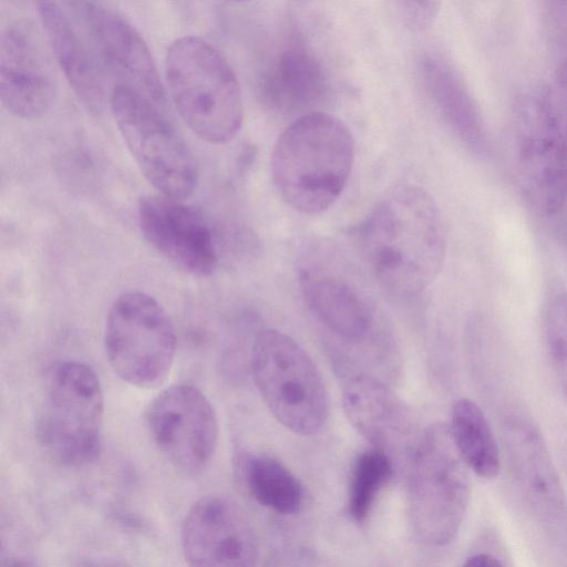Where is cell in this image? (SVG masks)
Segmentation results:
<instances>
[{
	"label": "cell",
	"instance_id": "15",
	"mask_svg": "<svg viewBox=\"0 0 567 567\" xmlns=\"http://www.w3.org/2000/svg\"><path fill=\"white\" fill-rule=\"evenodd\" d=\"M299 282L309 310L333 338L352 347L377 343V309L355 282L311 262L299 270Z\"/></svg>",
	"mask_w": 567,
	"mask_h": 567
},
{
	"label": "cell",
	"instance_id": "27",
	"mask_svg": "<svg viewBox=\"0 0 567 567\" xmlns=\"http://www.w3.org/2000/svg\"><path fill=\"white\" fill-rule=\"evenodd\" d=\"M398 4L401 17L408 27L413 30H424L429 28L435 20L440 8V3L435 1H403Z\"/></svg>",
	"mask_w": 567,
	"mask_h": 567
},
{
	"label": "cell",
	"instance_id": "22",
	"mask_svg": "<svg viewBox=\"0 0 567 567\" xmlns=\"http://www.w3.org/2000/svg\"><path fill=\"white\" fill-rule=\"evenodd\" d=\"M246 481L256 501L281 514L299 509L302 487L296 476L274 457L259 455L246 465Z\"/></svg>",
	"mask_w": 567,
	"mask_h": 567
},
{
	"label": "cell",
	"instance_id": "3",
	"mask_svg": "<svg viewBox=\"0 0 567 567\" xmlns=\"http://www.w3.org/2000/svg\"><path fill=\"white\" fill-rule=\"evenodd\" d=\"M165 73L173 103L189 130L210 144L239 132L244 105L236 74L221 52L198 37L174 40Z\"/></svg>",
	"mask_w": 567,
	"mask_h": 567
},
{
	"label": "cell",
	"instance_id": "14",
	"mask_svg": "<svg viewBox=\"0 0 567 567\" xmlns=\"http://www.w3.org/2000/svg\"><path fill=\"white\" fill-rule=\"evenodd\" d=\"M0 95L4 107L23 120L43 116L56 96L51 61L24 21L9 23L0 37Z\"/></svg>",
	"mask_w": 567,
	"mask_h": 567
},
{
	"label": "cell",
	"instance_id": "5",
	"mask_svg": "<svg viewBox=\"0 0 567 567\" xmlns=\"http://www.w3.org/2000/svg\"><path fill=\"white\" fill-rule=\"evenodd\" d=\"M104 400L91 367L64 361L52 370L35 433L55 462L82 466L94 461L102 446Z\"/></svg>",
	"mask_w": 567,
	"mask_h": 567
},
{
	"label": "cell",
	"instance_id": "11",
	"mask_svg": "<svg viewBox=\"0 0 567 567\" xmlns=\"http://www.w3.org/2000/svg\"><path fill=\"white\" fill-rule=\"evenodd\" d=\"M188 567H254L258 546L255 530L233 501L207 495L187 512L181 533Z\"/></svg>",
	"mask_w": 567,
	"mask_h": 567
},
{
	"label": "cell",
	"instance_id": "25",
	"mask_svg": "<svg viewBox=\"0 0 567 567\" xmlns=\"http://www.w3.org/2000/svg\"><path fill=\"white\" fill-rule=\"evenodd\" d=\"M544 27L556 61L567 59V1H547Z\"/></svg>",
	"mask_w": 567,
	"mask_h": 567
},
{
	"label": "cell",
	"instance_id": "20",
	"mask_svg": "<svg viewBox=\"0 0 567 567\" xmlns=\"http://www.w3.org/2000/svg\"><path fill=\"white\" fill-rule=\"evenodd\" d=\"M266 97L281 112H315L329 91L327 74L303 47L284 50L265 78Z\"/></svg>",
	"mask_w": 567,
	"mask_h": 567
},
{
	"label": "cell",
	"instance_id": "21",
	"mask_svg": "<svg viewBox=\"0 0 567 567\" xmlns=\"http://www.w3.org/2000/svg\"><path fill=\"white\" fill-rule=\"evenodd\" d=\"M449 427L465 466L482 478L497 477L502 470V455L480 405L467 398L456 400Z\"/></svg>",
	"mask_w": 567,
	"mask_h": 567
},
{
	"label": "cell",
	"instance_id": "23",
	"mask_svg": "<svg viewBox=\"0 0 567 567\" xmlns=\"http://www.w3.org/2000/svg\"><path fill=\"white\" fill-rule=\"evenodd\" d=\"M392 474L390 458L384 451L372 449L361 453L352 466L349 489V513L363 522L374 498Z\"/></svg>",
	"mask_w": 567,
	"mask_h": 567
},
{
	"label": "cell",
	"instance_id": "10",
	"mask_svg": "<svg viewBox=\"0 0 567 567\" xmlns=\"http://www.w3.org/2000/svg\"><path fill=\"white\" fill-rule=\"evenodd\" d=\"M147 425L161 452L186 472L202 470L218 440V421L206 395L190 384L159 392L147 410Z\"/></svg>",
	"mask_w": 567,
	"mask_h": 567
},
{
	"label": "cell",
	"instance_id": "12",
	"mask_svg": "<svg viewBox=\"0 0 567 567\" xmlns=\"http://www.w3.org/2000/svg\"><path fill=\"white\" fill-rule=\"evenodd\" d=\"M94 50L124 85L164 109L165 92L152 52L135 27L113 8L93 1L72 2Z\"/></svg>",
	"mask_w": 567,
	"mask_h": 567
},
{
	"label": "cell",
	"instance_id": "17",
	"mask_svg": "<svg viewBox=\"0 0 567 567\" xmlns=\"http://www.w3.org/2000/svg\"><path fill=\"white\" fill-rule=\"evenodd\" d=\"M502 440L513 474L536 499L561 508L565 504L558 474L546 442L524 411L511 409L502 420Z\"/></svg>",
	"mask_w": 567,
	"mask_h": 567
},
{
	"label": "cell",
	"instance_id": "6",
	"mask_svg": "<svg viewBox=\"0 0 567 567\" xmlns=\"http://www.w3.org/2000/svg\"><path fill=\"white\" fill-rule=\"evenodd\" d=\"M514 173L525 198L543 215L567 204V140L545 87L519 95L509 121Z\"/></svg>",
	"mask_w": 567,
	"mask_h": 567
},
{
	"label": "cell",
	"instance_id": "29",
	"mask_svg": "<svg viewBox=\"0 0 567 567\" xmlns=\"http://www.w3.org/2000/svg\"><path fill=\"white\" fill-rule=\"evenodd\" d=\"M2 567H35L31 561L20 557H9L2 561Z\"/></svg>",
	"mask_w": 567,
	"mask_h": 567
},
{
	"label": "cell",
	"instance_id": "18",
	"mask_svg": "<svg viewBox=\"0 0 567 567\" xmlns=\"http://www.w3.org/2000/svg\"><path fill=\"white\" fill-rule=\"evenodd\" d=\"M51 51L80 102L93 114L102 111L104 91L94 56L69 14L54 1L38 4Z\"/></svg>",
	"mask_w": 567,
	"mask_h": 567
},
{
	"label": "cell",
	"instance_id": "4",
	"mask_svg": "<svg viewBox=\"0 0 567 567\" xmlns=\"http://www.w3.org/2000/svg\"><path fill=\"white\" fill-rule=\"evenodd\" d=\"M251 373L274 417L289 431L315 435L329 415L322 377L303 348L275 329L260 331L251 350Z\"/></svg>",
	"mask_w": 567,
	"mask_h": 567
},
{
	"label": "cell",
	"instance_id": "13",
	"mask_svg": "<svg viewBox=\"0 0 567 567\" xmlns=\"http://www.w3.org/2000/svg\"><path fill=\"white\" fill-rule=\"evenodd\" d=\"M164 195L141 197L140 229L148 244L183 271L210 276L218 262L212 230L192 207Z\"/></svg>",
	"mask_w": 567,
	"mask_h": 567
},
{
	"label": "cell",
	"instance_id": "26",
	"mask_svg": "<svg viewBox=\"0 0 567 567\" xmlns=\"http://www.w3.org/2000/svg\"><path fill=\"white\" fill-rule=\"evenodd\" d=\"M545 92L567 140V59L556 62L553 82L545 86Z\"/></svg>",
	"mask_w": 567,
	"mask_h": 567
},
{
	"label": "cell",
	"instance_id": "28",
	"mask_svg": "<svg viewBox=\"0 0 567 567\" xmlns=\"http://www.w3.org/2000/svg\"><path fill=\"white\" fill-rule=\"evenodd\" d=\"M462 567H503V565L489 554H476L467 558Z\"/></svg>",
	"mask_w": 567,
	"mask_h": 567
},
{
	"label": "cell",
	"instance_id": "16",
	"mask_svg": "<svg viewBox=\"0 0 567 567\" xmlns=\"http://www.w3.org/2000/svg\"><path fill=\"white\" fill-rule=\"evenodd\" d=\"M342 404L351 424L382 451L405 440L415 425L406 405L381 379L369 372L348 379Z\"/></svg>",
	"mask_w": 567,
	"mask_h": 567
},
{
	"label": "cell",
	"instance_id": "9",
	"mask_svg": "<svg viewBox=\"0 0 567 567\" xmlns=\"http://www.w3.org/2000/svg\"><path fill=\"white\" fill-rule=\"evenodd\" d=\"M465 467L449 425L436 422L422 432L413 457L411 497L414 524L425 540L445 544L457 533L470 497Z\"/></svg>",
	"mask_w": 567,
	"mask_h": 567
},
{
	"label": "cell",
	"instance_id": "2",
	"mask_svg": "<svg viewBox=\"0 0 567 567\" xmlns=\"http://www.w3.org/2000/svg\"><path fill=\"white\" fill-rule=\"evenodd\" d=\"M354 142L338 117L302 114L276 141L270 159L276 190L293 209L316 215L332 206L349 179Z\"/></svg>",
	"mask_w": 567,
	"mask_h": 567
},
{
	"label": "cell",
	"instance_id": "7",
	"mask_svg": "<svg viewBox=\"0 0 567 567\" xmlns=\"http://www.w3.org/2000/svg\"><path fill=\"white\" fill-rule=\"evenodd\" d=\"M116 126L142 174L161 195L184 200L197 184L195 158L163 109L124 85L110 97Z\"/></svg>",
	"mask_w": 567,
	"mask_h": 567
},
{
	"label": "cell",
	"instance_id": "19",
	"mask_svg": "<svg viewBox=\"0 0 567 567\" xmlns=\"http://www.w3.org/2000/svg\"><path fill=\"white\" fill-rule=\"evenodd\" d=\"M422 74L434 105L452 132L472 153L485 156L489 151L485 122L457 72L446 61L427 56Z\"/></svg>",
	"mask_w": 567,
	"mask_h": 567
},
{
	"label": "cell",
	"instance_id": "1",
	"mask_svg": "<svg viewBox=\"0 0 567 567\" xmlns=\"http://www.w3.org/2000/svg\"><path fill=\"white\" fill-rule=\"evenodd\" d=\"M354 235L374 276L398 296L422 292L444 262L446 240L440 210L431 195L414 185L389 192Z\"/></svg>",
	"mask_w": 567,
	"mask_h": 567
},
{
	"label": "cell",
	"instance_id": "24",
	"mask_svg": "<svg viewBox=\"0 0 567 567\" xmlns=\"http://www.w3.org/2000/svg\"><path fill=\"white\" fill-rule=\"evenodd\" d=\"M544 336L554 371L567 396V293L554 296L546 306Z\"/></svg>",
	"mask_w": 567,
	"mask_h": 567
},
{
	"label": "cell",
	"instance_id": "30",
	"mask_svg": "<svg viewBox=\"0 0 567 567\" xmlns=\"http://www.w3.org/2000/svg\"><path fill=\"white\" fill-rule=\"evenodd\" d=\"M85 567H99V566L92 565V566H85Z\"/></svg>",
	"mask_w": 567,
	"mask_h": 567
},
{
	"label": "cell",
	"instance_id": "8",
	"mask_svg": "<svg viewBox=\"0 0 567 567\" xmlns=\"http://www.w3.org/2000/svg\"><path fill=\"white\" fill-rule=\"evenodd\" d=\"M104 346L118 378L133 386L152 389L163 383L171 371L176 334L156 299L130 291L117 297L109 310Z\"/></svg>",
	"mask_w": 567,
	"mask_h": 567
}]
</instances>
